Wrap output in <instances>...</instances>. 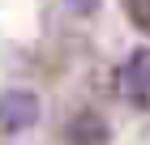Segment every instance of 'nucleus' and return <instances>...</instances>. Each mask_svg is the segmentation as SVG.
I'll use <instances>...</instances> for the list:
<instances>
[{"label": "nucleus", "instance_id": "obj_1", "mask_svg": "<svg viewBox=\"0 0 150 145\" xmlns=\"http://www.w3.org/2000/svg\"><path fill=\"white\" fill-rule=\"evenodd\" d=\"M39 124V94L35 90H4L0 94V132H26Z\"/></svg>", "mask_w": 150, "mask_h": 145}, {"label": "nucleus", "instance_id": "obj_2", "mask_svg": "<svg viewBox=\"0 0 150 145\" xmlns=\"http://www.w3.org/2000/svg\"><path fill=\"white\" fill-rule=\"evenodd\" d=\"M120 94L133 107L150 111V51H133L120 68Z\"/></svg>", "mask_w": 150, "mask_h": 145}, {"label": "nucleus", "instance_id": "obj_3", "mask_svg": "<svg viewBox=\"0 0 150 145\" xmlns=\"http://www.w3.org/2000/svg\"><path fill=\"white\" fill-rule=\"evenodd\" d=\"M64 137H69V145H107L112 128H107V120L99 111H81V115H73Z\"/></svg>", "mask_w": 150, "mask_h": 145}, {"label": "nucleus", "instance_id": "obj_4", "mask_svg": "<svg viewBox=\"0 0 150 145\" xmlns=\"http://www.w3.org/2000/svg\"><path fill=\"white\" fill-rule=\"evenodd\" d=\"M64 4H69L73 13H81V17H86V13H94V9H99V0H64Z\"/></svg>", "mask_w": 150, "mask_h": 145}]
</instances>
